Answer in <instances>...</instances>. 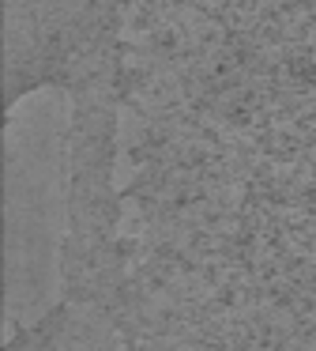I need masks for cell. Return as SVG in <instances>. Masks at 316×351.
Returning a JSON list of instances; mask_svg holds the SVG:
<instances>
[{
  "label": "cell",
  "mask_w": 316,
  "mask_h": 351,
  "mask_svg": "<svg viewBox=\"0 0 316 351\" xmlns=\"http://www.w3.org/2000/svg\"><path fill=\"white\" fill-rule=\"evenodd\" d=\"M128 0H4V110L124 84Z\"/></svg>",
  "instance_id": "obj_1"
},
{
  "label": "cell",
  "mask_w": 316,
  "mask_h": 351,
  "mask_svg": "<svg viewBox=\"0 0 316 351\" xmlns=\"http://www.w3.org/2000/svg\"><path fill=\"white\" fill-rule=\"evenodd\" d=\"M4 351H120V328L105 313L57 302L38 321H19Z\"/></svg>",
  "instance_id": "obj_2"
}]
</instances>
